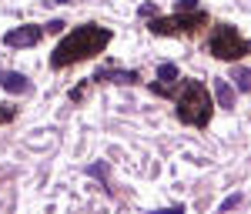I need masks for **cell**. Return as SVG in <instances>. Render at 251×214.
I'll return each instance as SVG.
<instances>
[{"mask_svg":"<svg viewBox=\"0 0 251 214\" xmlns=\"http://www.w3.org/2000/svg\"><path fill=\"white\" fill-rule=\"evenodd\" d=\"M107 44H111V30H107V27L84 24V27L71 30V34L57 44V50L50 54V64H54V67H71V64H77V60H87V57H94V54H100Z\"/></svg>","mask_w":251,"mask_h":214,"instance_id":"1","label":"cell"},{"mask_svg":"<svg viewBox=\"0 0 251 214\" xmlns=\"http://www.w3.org/2000/svg\"><path fill=\"white\" fill-rule=\"evenodd\" d=\"M211 94L204 91V84H198V80H188V87H184V94L177 100V117L184 120V124H191V127H204L208 120H211Z\"/></svg>","mask_w":251,"mask_h":214,"instance_id":"2","label":"cell"},{"mask_svg":"<svg viewBox=\"0 0 251 214\" xmlns=\"http://www.w3.org/2000/svg\"><path fill=\"white\" fill-rule=\"evenodd\" d=\"M211 54L221 60H234V57H241V54H251V40H245L231 24H221L211 37Z\"/></svg>","mask_w":251,"mask_h":214,"instance_id":"3","label":"cell"},{"mask_svg":"<svg viewBox=\"0 0 251 214\" xmlns=\"http://www.w3.org/2000/svg\"><path fill=\"white\" fill-rule=\"evenodd\" d=\"M201 24H208V17H204L201 10H194L191 17H157L154 24H151V30H154V34H181V30L194 34Z\"/></svg>","mask_w":251,"mask_h":214,"instance_id":"4","label":"cell"},{"mask_svg":"<svg viewBox=\"0 0 251 214\" xmlns=\"http://www.w3.org/2000/svg\"><path fill=\"white\" fill-rule=\"evenodd\" d=\"M40 37H44V27L24 24V27H17V30H7V34H3V44H7V47H34Z\"/></svg>","mask_w":251,"mask_h":214,"instance_id":"5","label":"cell"},{"mask_svg":"<svg viewBox=\"0 0 251 214\" xmlns=\"http://www.w3.org/2000/svg\"><path fill=\"white\" fill-rule=\"evenodd\" d=\"M0 84H3L10 94H27V91H30V80L24 77V74H17V71H10V74H0Z\"/></svg>","mask_w":251,"mask_h":214,"instance_id":"6","label":"cell"},{"mask_svg":"<svg viewBox=\"0 0 251 214\" xmlns=\"http://www.w3.org/2000/svg\"><path fill=\"white\" fill-rule=\"evenodd\" d=\"M177 80V67L174 64H164L161 71H157V84H154V91L157 94H171V84Z\"/></svg>","mask_w":251,"mask_h":214,"instance_id":"7","label":"cell"},{"mask_svg":"<svg viewBox=\"0 0 251 214\" xmlns=\"http://www.w3.org/2000/svg\"><path fill=\"white\" fill-rule=\"evenodd\" d=\"M94 80H114V84H134L137 80V71L131 74V71H97Z\"/></svg>","mask_w":251,"mask_h":214,"instance_id":"8","label":"cell"},{"mask_svg":"<svg viewBox=\"0 0 251 214\" xmlns=\"http://www.w3.org/2000/svg\"><path fill=\"white\" fill-rule=\"evenodd\" d=\"M214 97H218L221 107H234V91L228 80H214Z\"/></svg>","mask_w":251,"mask_h":214,"instance_id":"9","label":"cell"},{"mask_svg":"<svg viewBox=\"0 0 251 214\" xmlns=\"http://www.w3.org/2000/svg\"><path fill=\"white\" fill-rule=\"evenodd\" d=\"M231 80L241 87V91H248V94H251V71H248V67H234V71H231Z\"/></svg>","mask_w":251,"mask_h":214,"instance_id":"10","label":"cell"},{"mask_svg":"<svg viewBox=\"0 0 251 214\" xmlns=\"http://www.w3.org/2000/svg\"><path fill=\"white\" fill-rule=\"evenodd\" d=\"M238 204H241V194H231V197H225L221 211H231V208H238Z\"/></svg>","mask_w":251,"mask_h":214,"instance_id":"11","label":"cell"},{"mask_svg":"<svg viewBox=\"0 0 251 214\" xmlns=\"http://www.w3.org/2000/svg\"><path fill=\"white\" fill-rule=\"evenodd\" d=\"M177 10L188 14V10H198V0H177Z\"/></svg>","mask_w":251,"mask_h":214,"instance_id":"12","label":"cell"},{"mask_svg":"<svg viewBox=\"0 0 251 214\" xmlns=\"http://www.w3.org/2000/svg\"><path fill=\"white\" fill-rule=\"evenodd\" d=\"M44 30H50V34H60V30H64V20H50Z\"/></svg>","mask_w":251,"mask_h":214,"instance_id":"13","label":"cell"},{"mask_svg":"<svg viewBox=\"0 0 251 214\" xmlns=\"http://www.w3.org/2000/svg\"><path fill=\"white\" fill-rule=\"evenodd\" d=\"M87 171H91V174H97V177H107V174H104V164H91Z\"/></svg>","mask_w":251,"mask_h":214,"instance_id":"14","label":"cell"},{"mask_svg":"<svg viewBox=\"0 0 251 214\" xmlns=\"http://www.w3.org/2000/svg\"><path fill=\"white\" fill-rule=\"evenodd\" d=\"M14 117V111H0V120H10Z\"/></svg>","mask_w":251,"mask_h":214,"instance_id":"15","label":"cell"},{"mask_svg":"<svg viewBox=\"0 0 251 214\" xmlns=\"http://www.w3.org/2000/svg\"><path fill=\"white\" fill-rule=\"evenodd\" d=\"M54 3H71V0H54Z\"/></svg>","mask_w":251,"mask_h":214,"instance_id":"16","label":"cell"}]
</instances>
